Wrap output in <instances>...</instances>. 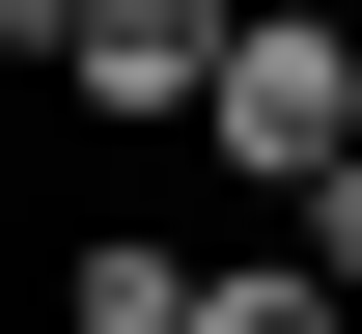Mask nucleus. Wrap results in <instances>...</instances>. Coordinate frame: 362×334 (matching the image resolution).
I'll use <instances>...</instances> for the list:
<instances>
[{"mask_svg": "<svg viewBox=\"0 0 362 334\" xmlns=\"http://www.w3.org/2000/svg\"><path fill=\"white\" fill-rule=\"evenodd\" d=\"M195 334H362V306L307 279V251H223V279H195Z\"/></svg>", "mask_w": 362, "mask_h": 334, "instance_id": "20e7f679", "label": "nucleus"}, {"mask_svg": "<svg viewBox=\"0 0 362 334\" xmlns=\"http://www.w3.org/2000/svg\"><path fill=\"white\" fill-rule=\"evenodd\" d=\"M223 56H251V0H84V56H56V84H84V112H139V140H168V112L223 84Z\"/></svg>", "mask_w": 362, "mask_h": 334, "instance_id": "f03ea898", "label": "nucleus"}, {"mask_svg": "<svg viewBox=\"0 0 362 334\" xmlns=\"http://www.w3.org/2000/svg\"><path fill=\"white\" fill-rule=\"evenodd\" d=\"M279 251H307V279L362 306V167H307V195H279Z\"/></svg>", "mask_w": 362, "mask_h": 334, "instance_id": "39448f33", "label": "nucleus"}, {"mask_svg": "<svg viewBox=\"0 0 362 334\" xmlns=\"http://www.w3.org/2000/svg\"><path fill=\"white\" fill-rule=\"evenodd\" d=\"M56 334H195V251L168 223H84V251H56Z\"/></svg>", "mask_w": 362, "mask_h": 334, "instance_id": "7ed1b4c3", "label": "nucleus"}, {"mask_svg": "<svg viewBox=\"0 0 362 334\" xmlns=\"http://www.w3.org/2000/svg\"><path fill=\"white\" fill-rule=\"evenodd\" d=\"M0 56H84V0H0Z\"/></svg>", "mask_w": 362, "mask_h": 334, "instance_id": "423d86ee", "label": "nucleus"}, {"mask_svg": "<svg viewBox=\"0 0 362 334\" xmlns=\"http://www.w3.org/2000/svg\"><path fill=\"white\" fill-rule=\"evenodd\" d=\"M279 28H362V0H279Z\"/></svg>", "mask_w": 362, "mask_h": 334, "instance_id": "0eeeda50", "label": "nucleus"}, {"mask_svg": "<svg viewBox=\"0 0 362 334\" xmlns=\"http://www.w3.org/2000/svg\"><path fill=\"white\" fill-rule=\"evenodd\" d=\"M195 140H223L251 195H307V167H362V28H279V0H251V56L195 84Z\"/></svg>", "mask_w": 362, "mask_h": 334, "instance_id": "f257e3e1", "label": "nucleus"}]
</instances>
